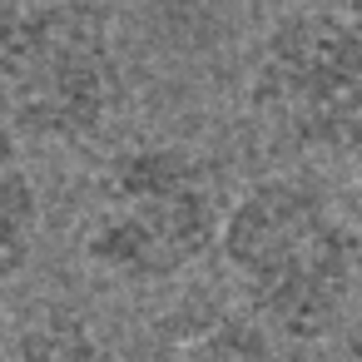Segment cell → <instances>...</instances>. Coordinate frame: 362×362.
I'll list each match as a JSON object with an SVG mask.
<instances>
[{
  "mask_svg": "<svg viewBox=\"0 0 362 362\" xmlns=\"http://www.w3.org/2000/svg\"><path fill=\"white\" fill-rule=\"evenodd\" d=\"M218 263L228 293L283 342H327L362 288V228L322 179L273 169L228 199Z\"/></svg>",
  "mask_w": 362,
  "mask_h": 362,
  "instance_id": "cell-1",
  "label": "cell"
},
{
  "mask_svg": "<svg viewBox=\"0 0 362 362\" xmlns=\"http://www.w3.org/2000/svg\"><path fill=\"white\" fill-rule=\"evenodd\" d=\"M223 179L218 164L184 139L119 144L95 184L80 218V263L90 278L154 293L189 283L223 238Z\"/></svg>",
  "mask_w": 362,
  "mask_h": 362,
  "instance_id": "cell-2",
  "label": "cell"
},
{
  "mask_svg": "<svg viewBox=\"0 0 362 362\" xmlns=\"http://www.w3.org/2000/svg\"><path fill=\"white\" fill-rule=\"evenodd\" d=\"M129 105V55L110 0L0 6V129L21 144L80 149Z\"/></svg>",
  "mask_w": 362,
  "mask_h": 362,
  "instance_id": "cell-3",
  "label": "cell"
},
{
  "mask_svg": "<svg viewBox=\"0 0 362 362\" xmlns=\"http://www.w3.org/2000/svg\"><path fill=\"white\" fill-rule=\"evenodd\" d=\"M243 115L278 154H342L362 124V21L322 0L278 11L248 45Z\"/></svg>",
  "mask_w": 362,
  "mask_h": 362,
  "instance_id": "cell-4",
  "label": "cell"
},
{
  "mask_svg": "<svg viewBox=\"0 0 362 362\" xmlns=\"http://www.w3.org/2000/svg\"><path fill=\"white\" fill-rule=\"evenodd\" d=\"M129 362H283V337L233 293H184L134 342Z\"/></svg>",
  "mask_w": 362,
  "mask_h": 362,
  "instance_id": "cell-5",
  "label": "cell"
},
{
  "mask_svg": "<svg viewBox=\"0 0 362 362\" xmlns=\"http://www.w3.org/2000/svg\"><path fill=\"white\" fill-rule=\"evenodd\" d=\"M45 209H40V184L25 164V144L0 129V283H16L40 248Z\"/></svg>",
  "mask_w": 362,
  "mask_h": 362,
  "instance_id": "cell-6",
  "label": "cell"
},
{
  "mask_svg": "<svg viewBox=\"0 0 362 362\" xmlns=\"http://www.w3.org/2000/svg\"><path fill=\"white\" fill-rule=\"evenodd\" d=\"M0 362H129L85 313L40 308L0 337Z\"/></svg>",
  "mask_w": 362,
  "mask_h": 362,
  "instance_id": "cell-7",
  "label": "cell"
},
{
  "mask_svg": "<svg viewBox=\"0 0 362 362\" xmlns=\"http://www.w3.org/2000/svg\"><path fill=\"white\" fill-rule=\"evenodd\" d=\"M342 164H347V184H352V194L362 199V124L352 129V139L342 144V154H337Z\"/></svg>",
  "mask_w": 362,
  "mask_h": 362,
  "instance_id": "cell-8",
  "label": "cell"
},
{
  "mask_svg": "<svg viewBox=\"0 0 362 362\" xmlns=\"http://www.w3.org/2000/svg\"><path fill=\"white\" fill-rule=\"evenodd\" d=\"M347 11H352V16H357V21H362V0H347Z\"/></svg>",
  "mask_w": 362,
  "mask_h": 362,
  "instance_id": "cell-9",
  "label": "cell"
}]
</instances>
